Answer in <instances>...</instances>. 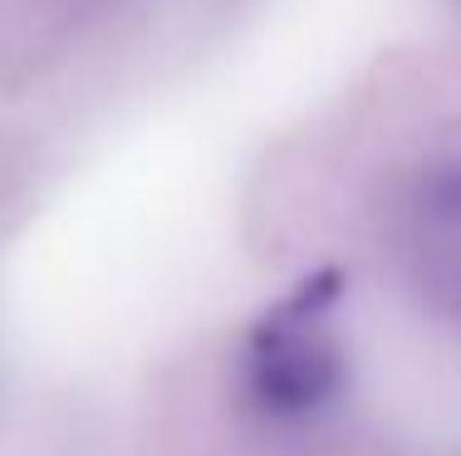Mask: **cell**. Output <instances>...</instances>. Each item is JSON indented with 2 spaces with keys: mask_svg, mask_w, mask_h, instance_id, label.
I'll return each instance as SVG.
<instances>
[{
  "mask_svg": "<svg viewBox=\"0 0 461 456\" xmlns=\"http://www.w3.org/2000/svg\"><path fill=\"white\" fill-rule=\"evenodd\" d=\"M339 300V275L320 270L290 300H280L250 334V393L276 417H304L324 407L344 383V353L324 329V314Z\"/></svg>",
  "mask_w": 461,
  "mask_h": 456,
  "instance_id": "obj_1",
  "label": "cell"
}]
</instances>
